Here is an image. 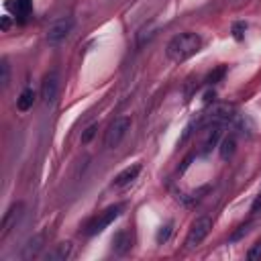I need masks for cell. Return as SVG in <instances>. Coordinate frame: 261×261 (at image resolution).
<instances>
[{"label": "cell", "mask_w": 261, "mask_h": 261, "mask_svg": "<svg viewBox=\"0 0 261 261\" xmlns=\"http://www.w3.org/2000/svg\"><path fill=\"white\" fill-rule=\"evenodd\" d=\"M200 47H202V39L196 33H192V31H186V33H180L176 37H171V41L167 43V47H165V55L173 63H182V61H186L192 55L198 53Z\"/></svg>", "instance_id": "6da1fadb"}, {"label": "cell", "mask_w": 261, "mask_h": 261, "mask_svg": "<svg viewBox=\"0 0 261 261\" xmlns=\"http://www.w3.org/2000/svg\"><path fill=\"white\" fill-rule=\"evenodd\" d=\"M130 130V119L129 117H119L111 123V127H108L106 135H104V145L108 149H117L123 139L127 137V133Z\"/></svg>", "instance_id": "7a4b0ae2"}, {"label": "cell", "mask_w": 261, "mask_h": 261, "mask_svg": "<svg viewBox=\"0 0 261 261\" xmlns=\"http://www.w3.org/2000/svg\"><path fill=\"white\" fill-rule=\"evenodd\" d=\"M210 229H212V221L208 219V216H198L194 223H192V227H190V233H188V237H186V247L188 249H194V247H198L204 239L208 237V233H210Z\"/></svg>", "instance_id": "3957f363"}, {"label": "cell", "mask_w": 261, "mask_h": 261, "mask_svg": "<svg viewBox=\"0 0 261 261\" xmlns=\"http://www.w3.org/2000/svg\"><path fill=\"white\" fill-rule=\"evenodd\" d=\"M121 210H123V206L117 204V206H111V208H106L104 212H100V214L96 216V219H94L88 227H86V235H98V233H102L108 225L115 223V221L119 219Z\"/></svg>", "instance_id": "277c9868"}, {"label": "cell", "mask_w": 261, "mask_h": 261, "mask_svg": "<svg viewBox=\"0 0 261 261\" xmlns=\"http://www.w3.org/2000/svg\"><path fill=\"white\" fill-rule=\"evenodd\" d=\"M74 29V18L72 16H61L57 20H53V23L49 25L47 29V41L51 43V45H57V43H61L65 37H68Z\"/></svg>", "instance_id": "5b68a950"}, {"label": "cell", "mask_w": 261, "mask_h": 261, "mask_svg": "<svg viewBox=\"0 0 261 261\" xmlns=\"http://www.w3.org/2000/svg\"><path fill=\"white\" fill-rule=\"evenodd\" d=\"M57 94H59V74L49 72L45 78H43V84H41V98L45 104H53Z\"/></svg>", "instance_id": "8992f818"}, {"label": "cell", "mask_w": 261, "mask_h": 261, "mask_svg": "<svg viewBox=\"0 0 261 261\" xmlns=\"http://www.w3.org/2000/svg\"><path fill=\"white\" fill-rule=\"evenodd\" d=\"M141 173V165L139 163H135V165H130V167H127V169H123L119 176L115 178V186H119V188H123V186H127V184H130L133 180H137V176Z\"/></svg>", "instance_id": "52a82bcc"}, {"label": "cell", "mask_w": 261, "mask_h": 261, "mask_svg": "<svg viewBox=\"0 0 261 261\" xmlns=\"http://www.w3.org/2000/svg\"><path fill=\"white\" fill-rule=\"evenodd\" d=\"M33 102H35V92L31 88H27V90L20 92V96L16 98V108L20 113H27L29 108L33 106Z\"/></svg>", "instance_id": "ba28073f"}, {"label": "cell", "mask_w": 261, "mask_h": 261, "mask_svg": "<svg viewBox=\"0 0 261 261\" xmlns=\"http://www.w3.org/2000/svg\"><path fill=\"white\" fill-rule=\"evenodd\" d=\"M70 251H72V245H70V243H61V245H57L55 251H51V253L47 255V259H53V261H65V259H68V255H70Z\"/></svg>", "instance_id": "9c48e42d"}, {"label": "cell", "mask_w": 261, "mask_h": 261, "mask_svg": "<svg viewBox=\"0 0 261 261\" xmlns=\"http://www.w3.org/2000/svg\"><path fill=\"white\" fill-rule=\"evenodd\" d=\"M235 147H237L235 137H227V139L221 143V157H223V159H229V157L235 153Z\"/></svg>", "instance_id": "30bf717a"}, {"label": "cell", "mask_w": 261, "mask_h": 261, "mask_svg": "<svg viewBox=\"0 0 261 261\" xmlns=\"http://www.w3.org/2000/svg\"><path fill=\"white\" fill-rule=\"evenodd\" d=\"M16 12L25 20L31 14V0H16Z\"/></svg>", "instance_id": "8fae6325"}, {"label": "cell", "mask_w": 261, "mask_h": 261, "mask_svg": "<svg viewBox=\"0 0 261 261\" xmlns=\"http://www.w3.org/2000/svg\"><path fill=\"white\" fill-rule=\"evenodd\" d=\"M247 259H249V261H259V259H261V241H257V243L249 249Z\"/></svg>", "instance_id": "7c38bea8"}, {"label": "cell", "mask_w": 261, "mask_h": 261, "mask_svg": "<svg viewBox=\"0 0 261 261\" xmlns=\"http://www.w3.org/2000/svg\"><path fill=\"white\" fill-rule=\"evenodd\" d=\"M249 231H251V223H247V225H241V227H239V231H237V233H233V237H231V239H233V241H239V239H241L243 235H247Z\"/></svg>", "instance_id": "4fadbf2b"}, {"label": "cell", "mask_w": 261, "mask_h": 261, "mask_svg": "<svg viewBox=\"0 0 261 261\" xmlns=\"http://www.w3.org/2000/svg\"><path fill=\"white\" fill-rule=\"evenodd\" d=\"M169 233H171V227H169V225H165V227L157 233V241H159V243H165L167 239H169Z\"/></svg>", "instance_id": "5bb4252c"}, {"label": "cell", "mask_w": 261, "mask_h": 261, "mask_svg": "<svg viewBox=\"0 0 261 261\" xmlns=\"http://www.w3.org/2000/svg\"><path fill=\"white\" fill-rule=\"evenodd\" d=\"M96 129H98L96 125H92V127H88V129H86V133L82 135V143H88V141H90V139L96 135Z\"/></svg>", "instance_id": "9a60e30c"}, {"label": "cell", "mask_w": 261, "mask_h": 261, "mask_svg": "<svg viewBox=\"0 0 261 261\" xmlns=\"http://www.w3.org/2000/svg\"><path fill=\"white\" fill-rule=\"evenodd\" d=\"M0 70H2V78H0V82H2V86H8V63L2 61V65H0Z\"/></svg>", "instance_id": "2e32d148"}, {"label": "cell", "mask_w": 261, "mask_h": 261, "mask_svg": "<svg viewBox=\"0 0 261 261\" xmlns=\"http://www.w3.org/2000/svg\"><path fill=\"white\" fill-rule=\"evenodd\" d=\"M247 29V25L245 23H237L235 25V29H233V33H235V39H243V31Z\"/></svg>", "instance_id": "e0dca14e"}, {"label": "cell", "mask_w": 261, "mask_h": 261, "mask_svg": "<svg viewBox=\"0 0 261 261\" xmlns=\"http://www.w3.org/2000/svg\"><path fill=\"white\" fill-rule=\"evenodd\" d=\"M259 208H261V196H259V198L255 200V204H253V212H257Z\"/></svg>", "instance_id": "ac0fdd59"}]
</instances>
